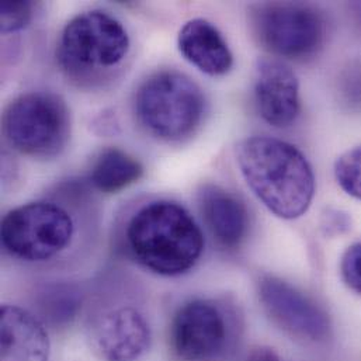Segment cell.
<instances>
[{
	"label": "cell",
	"instance_id": "1",
	"mask_svg": "<svg viewBox=\"0 0 361 361\" xmlns=\"http://www.w3.org/2000/svg\"><path fill=\"white\" fill-rule=\"evenodd\" d=\"M239 171L263 205L281 219H297L311 207L315 175L307 157L293 144L250 137L236 147Z\"/></svg>",
	"mask_w": 361,
	"mask_h": 361
},
{
	"label": "cell",
	"instance_id": "2",
	"mask_svg": "<svg viewBox=\"0 0 361 361\" xmlns=\"http://www.w3.org/2000/svg\"><path fill=\"white\" fill-rule=\"evenodd\" d=\"M127 243L131 255L161 276L188 271L202 255L204 236L191 214L173 201H154L130 221Z\"/></svg>",
	"mask_w": 361,
	"mask_h": 361
},
{
	"label": "cell",
	"instance_id": "3",
	"mask_svg": "<svg viewBox=\"0 0 361 361\" xmlns=\"http://www.w3.org/2000/svg\"><path fill=\"white\" fill-rule=\"evenodd\" d=\"M135 114L154 137L179 142L200 127L205 99L200 86L176 71H161L145 79L135 94Z\"/></svg>",
	"mask_w": 361,
	"mask_h": 361
},
{
	"label": "cell",
	"instance_id": "4",
	"mask_svg": "<svg viewBox=\"0 0 361 361\" xmlns=\"http://www.w3.org/2000/svg\"><path fill=\"white\" fill-rule=\"evenodd\" d=\"M3 133L8 144L27 157L55 158L69 141V109L55 93H24L4 110Z\"/></svg>",
	"mask_w": 361,
	"mask_h": 361
},
{
	"label": "cell",
	"instance_id": "5",
	"mask_svg": "<svg viewBox=\"0 0 361 361\" xmlns=\"http://www.w3.org/2000/svg\"><path fill=\"white\" fill-rule=\"evenodd\" d=\"M249 25L256 42L279 58L305 61L326 39L325 16L305 3L271 1L250 7Z\"/></svg>",
	"mask_w": 361,
	"mask_h": 361
},
{
	"label": "cell",
	"instance_id": "6",
	"mask_svg": "<svg viewBox=\"0 0 361 361\" xmlns=\"http://www.w3.org/2000/svg\"><path fill=\"white\" fill-rule=\"evenodd\" d=\"M130 51L124 25L102 10L75 16L63 28L58 44L61 66L72 76H87L118 66Z\"/></svg>",
	"mask_w": 361,
	"mask_h": 361
},
{
	"label": "cell",
	"instance_id": "7",
	"mask_svg": "<svg viewBox=\"0 0 361 361\" xmlns=\"http://www.w3.org/2000/svg\"><path fill=\"white\" fill-rule=\"evenodd\" d=\"M75 233L72 216L62 207L38 201L8 211L1 221V243L14 257L44 262L65 250Z\"/></svg>",
	"mask_w": 361,
	"mask_h": 361
},
{
	"label": "cell",
	"instance_id": "8",
	"mask_svg": "<svg viewBox=\"0 0 361 361\" xmlns=\"http://www.w3.org/2000/svg\"><path fill=\"white\" fill-rule=\"evenodd\" d=\"M228 324L211 301L195 300L176 312L171 326V346L181 361H215L226 350Z\"/></svg>",
	"mask_w": 361,
	"mask_h": 361
},
{
	"label": "cell",
	"instance_id": "9",
	"mask_svg": "<svg viewBox=\"0 0 361 361\" xmlns=\"http://www.w3.org/2000/svg\"><path fill=\"white\" fill-rule=\"evenodd\" d=\"M259 297L269 317L300 339L322 342L331 334L325 310L290 283L267 276L259 283Z\"/></svg>",
	"mask_w": 361,
	"mask_h": 361
},
{
	"label": "cell",
	"instance_id": "10",
	"mask_svg": "<svg viewBox=\"0 0 361 361\" xmlns=\"http://www.w3.org/2000/svg\"><path fill=\"white\" fill-rule=\"evenodd\" d=\"M253 90L259 114L267 124L286 128L295 123L301 110L300 82L287 63L276 58L259 59Z\"/></svg>",
	"mask_w": 361,
	"mask_h": 361
},
{
	"label": "cell",
	"instance_id": "11",
	"mask_svg": "<svg viewBox=\"0 0 361 361\" xmlns=\"http://www.w3.org/2000/svg\"><path fill=\"white\" fill-rule=\"evenodd\" d=\"M93 346L106 361L140 360L151 345V329L133 307L104 314L93 331Z\"/></svg>",
	"mask_w": 361,
	"mask_h": 361
},
{
	"label": "cell",
	"instance_id": "12",
	"mask_svg": "<svg viewBox=\"0 0 361 361\" xmlns=\"http://www.w3.org/2000/svg\"><path fill=\"white\" fill-rule=\"evenodd\" d=\"M197 201L204 224L214 240L228 250L239 247L249 229V214L245 204L216 184L201 185Z\"/></svg>",
	"mask_w": 361,
	"mask_h": 361
},
{
	"label": "cell",
	"instance_id": "13",
	"mask_svg": "<svg viewBox=\"0 0 361 361\" xmlns=\"http://www.w3.org/2000/svg\"><path fill=\"white\" fill-rule=\"evenodd\" d=\"M181 55L209 76H222L233 65V55L219 30L204 18L187 21L178 37Z\"/></svg>",
	"mask_w": 361,
	"mask_h": 361
},
{
	"label": "cell",
	"instance_id": "14",
	"mask_svg": "<svg viewBox=\"0 0 361 361\" xmlns=\"http://www.w3.org/2000/svg\"><path fill=\"white\" fill-rule=\"evenodd\" d=\"M1 361H48L49 339L44 325L28 311L3 305Z\"/></svg>",
	"mask_w": 361,
	"mask_h": 361
},
{
	"label": "cell",
	"instance_id": "15",
	"mask_svg": "<svg viewBox=\"0 0 361 361\" xmlns=\"http://www.w3.org/2000/svg\"><path fill=\"white\" fill-rule=\"evenodd\" d=\"M144 166L120 148H106L94 159L90 171L92 184L102 192H118L140 180Z\"/></svg>",
	"mask_w": 361,
	"mask_h": 361
},
{
	"label": "cell",
	"instance_id": "16",
	"mask_svg": "<svg viewBox=\"0 0 361 361\" xmlns=\"http://www.w3.org/2000/svg\"><path fill=\"white\" fill-rule=\"evenodd\" d=\"M338 97L343 110L361 114V59L350 61L339 72Z\"/></svg>",
	"mask_w": 361,
	"mask_h": 361
},
{
	"label": "cell",
	"instance_id": "17",
	"mask_svg": "<svg viewBox=\"0 0 361 361\" xmlns=\"http://www.w3.org/2000/svg\"><path fill=\"white\" fill-rule=\"evenodd\" d=\"M335 179L348 195L361 201V145L339 157L335 164Z\"/></svg>",
	"mask_w": 361,
	"mask_h": 361
},
{
	"label": "cell",
	"instance_id": "18",
	"mask_svg": "<svg viewBox=\"0 0 361 361\" xmlns=\"http://www.w3.org/2000/svg\"><path fill=\"white\" fill-rule=\"evenodd\" d=\"M1 31L16 32L28 25L32 17V6L30 1H1L0 6Z\"/></svg>",
	"mask_w": 361,
	"mask_h": 361
},
{
	"label": "cell",
	"instance_id": "19",
	"mask_svg": "<svg viewBox=\"0 0 361 361\" xmlns=\"http://www.w3.org/2000/svg\"><path fill=\"white\" fill-rule=\"evenodd\" d=\"M341 273L346 286L361 295V242L352 245L341 262Z\"/></svg>",
	"mask_w": 361,
	"mask_h": 361
},
{
	"label": "cell",
	"instance_id": "20",
	"mask_svg": "<svg viewBox=\"0 0 361 361\" xmlns=\"http://www.w3.org/2000/svg\"><path fill=\"white\" fill-rule=\"evenodd\" d=\"M325 226L334 233H342L350 228V218L342 211H332L326 215Z\"/></svg>",
	"mask_w": 361,
	"mask_h": 361
},
{
	"label": "cell",
	"instance_id": "21",
	"mask_svg": "<svg viewBox=\"0 0 361 361\" xmlns=\"http://www.w3.org/2000/svg\"><path fill=\"white\" fill-rule=\"evenodd\" d=\"M246 361H281L279 355L269 348H259L255 349Z\"/></svg>",
	"mask_w": 361,
	"mask_h": 361
},
{
	"label": "cell",
	"instance_id": "22",
	"mask_svg": "<svg viewBox=\"0 0 361 361\" xmlns=\"http://www.w3.org/2000/svg\"><path fill=\"white\" fill-rule=\"evenodd\" d=\"M350 10L353 11V16H355V18H356L357 24L361 25V1L352 3V4H350Z\"/></svg>",
	"mask_w": 361,
	"mask_h": 361
}]
</instances>
